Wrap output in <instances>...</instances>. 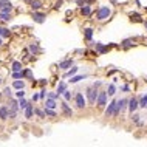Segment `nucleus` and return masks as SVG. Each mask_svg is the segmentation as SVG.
<instances>
[{"label":"nucleus","mask_w":147,"mask_h":147,"mask_svg":"<svg viewBox=\"0 0 147 147\" xmlns=\"http://www.w3.org/2000/svg\"><path fill=\"white\" fill-rule=\"evenodd\" d=\"M110 14H112V9L108 8V6H101V8L98 9V13H96V19L102 22V20H105V19L110 17Z\"/></svg>","instance_id":"nucleus-1"},{"label":"nucleus","mask_w":147,"mask_h":147,"mask_svg":"<svg viewBox=\"0 0 147 147\" xmlns=\"http://www.w3.org/2000/svg\"><path fill=\"white\" fill-rule=\"evenodd\" d=\"M98 95H99V92H98L95 87L87 90V99H88V102H90V104H95L96 99H98Z\"/></svg>","instance_id":"nucleus-2"},{"label":"nucleus","mask_w":147,"mask_h":147,"mask_svg":"<svg viewBox=\"0 0 147 147\" xmlns=\"http://www.w3.org/2000/svg\"><path fill=\"white\" fill-rule=\"evenodd\" d=\"M107 95H108V93H105V92H99L98 99H96V105H98V107L102 108L104 105H107V104H105V102H107Z\"/></svg>","instance_id":"nucleus-3"},{"label":"nucleus","mask_w":147,"mask_h":147,"mask_svg":"<svg viewBox=\"0 0 147 147\" xmlns=\"http://www.w3.org/2000/svg\"><path fill=\"white\" fill-rule=\"evenodd\" d=\"M116 104H118V101H113V102H110V104H108V107L105 108V116H107V118L115 116V113H116Z\"/></svg>","instance_id":"nucleus-4"},{"label":"nucleus","mask_w":147,"mask_h":147,"mask_svg":"<svg viewBox=\"0 0 147 147\" xmlns=\"http://www.w3.org/2000/svg\"><path fill=\"white\" fill-rule=\"evenodd\" d=\"M74 102H76V107L78 108H84L85 107L84 95H82V93H76V96H74Z\"/></svg>","instance_id":"nucleus-5"},{"label":"nucleus","mask_w":147,"mask_h":147,"mask_svg":"<svg viewBox=\"0 0 147 147\" xmlns=\"http://www.w3.org/2000/svg\"><path fill=\"white\" fill-rule=\"evenodd\" d=\"M33 19H34V22H37V23H43L45 22V14L34 11V13H33Z\"/></svg>","instance_id":"nucleus-6"},{"label":"nucleus","mask_w":147,"mask_h":147,"mask_svg":"<svg viewBox=\"0 0 147 147\" xmlns=\"http://www.w3.org/2000/svg\"><path fill=\"white\" fill-rule=\"evenodd\" d=\"M73 65V59H67V61H63L59 63V68L61 70H67V68H70V67Z\"/></svg>","instance_id":"nucleus-7"},{"label":"nucleus","mask_w":147,"mask_h":147,"mask_svg":"<svg viewBox=\"0 0 147 147\" xmlns=\"http://www.w3.org/2000/svg\"><path fill=\"white\" fill-rule=\"evenodd\" d=\"M138 107H139V102H138L136 99H130L129 101V110H130V113H133Z\"/></svg>","instance_id":"nucleus-8"},{"label":"nucleus","mask_w":147,"mask_h":147,"mask_svg":"<svg viewBox=\"0 0 147 147\" xmlns=\"http://www.w3.org/2000/svg\"><path fill=\"white\" fill-rule=\"evenodd\" d=\"M108 48H110V47H104V45L101 43V42H96V51L99 53V54H104V53H107Z\"/></svg>","instance_id":"nucleus-9"},{"label":"nucleus","mask_w":147,"mask_h":147,"mask_svg":"<svg viewBox=\"0 0 147 147\" xmlns=\"http://www.w3.org/2000/svg\"><path fill=\"white\" fill-rule=\"evenodd\" d=\"M13 87L16 90H22L25 87V82H23V79H16V81L13 82Z\"/></svg>","instance_id":"nucleus-10"},{"label":"nucleus","mask_w":147,"mask_h":147,"mask_svg":"<svg viewBox=\"0 0 147 147\" xmlns=\"http://www.w3.org/2000/svg\"><path fill=\"white\" fill-rule=\"evenodd\" d=\"M8 115H9V107H5V105H3V107L0 108V118L6 119V118H8Z\"/></svg>","instance_id":"nucleus-11"},{"label":"nucleus","mask_w":147,"mask_h":147,"mask_svg":"<svg viewBox=\"0 0 147 147\" xmlns=\"http://www.w3.org/2000/svg\"><path fill=\"white\" fill-rule=\"evenodd\" d=\"M36 110H33V105L31 104H28V105H26V108H25V118H31V116H33V113H34Z\"/></svg>","instance_id":"nucleus-12"},{"label":"nucleus","mask_w":147,"mask_h":147,"mask_svg":"<svg viewBox=\"0 0 147 147\" xmlns=\"http://www.w3.org/2000/svg\"><path fill=\"white\" fill-rule=\"evenodd\" d=\"M81 14L82 16H90L92 14V8H90V5H84L81 8Z\"/></svg>","instance_id":"nucleus-13"},{"label":"nucleus","mask_w":147,"mask_h":147,"mask_svg":"<svg viewBox=\"0 0 147 147\" xmlns=\"http://www.w3.org/2000/svg\"><path fill=\"white\" fill-rule=\"evenodd\" d=\"M121 45H122V48H130L135 45V40L133 39H126V40H122Z\"/></svg>","instance_id":"nucleus-14"},{"label":"nucleus","mask_w":147,"mask_h":147,"mask_svg":"<svg viewBox=\"0 0 147 147\" xmlns=\"http://www.w3.org/2000/svg\"><path fill=\"white\" fill-rule=\"evenodd\" d=\"M62 110H63V113H65L67 116H71V115H73L71 108L68 107V105H67V101H65V102H62Z\"/></svg>","instance_id":"nucleus-15"},{"label":"nucleus","mask_w":147,"mask_h":147,"mask_svg":"<svg viewBox=\"0 0 147 147\" xmlns=\"http://www.w3.org/2000/svg\"><path fill=\"white\" fill-rule=\"evenodd\" d=\"M11 19V13H6V11H0V20L6 22Z\"/></svg>","instance_id":"nucleus-16"},{"label":"nucleus","mask_w":147,"mask_h":147,"mask_svg":"<svg viewBox=\"0 0 147 147\" xmlns=\"http://www.w3.org/2000/svg\"><path fill=\"white\" fill-rule=\"evenodd\" d=\"M40 6H42V2H40V0H33L31 2V8H33V11H37L40 8Z\"/></svg>","instance_id":"nucleus-17"},{"label":"nucleus","mask_w":147,"mask_h":147,"mask_svg":"<svg viewBox=\"0 0 147 147\" xmlns=\"http://www.w3.org/2000/svg\"><path fill=\"white\" fill-rule=\"evenodd\" d=\"M84 37H85L87 40H92V37H93V29H92V28H87L85 33H84Z\"/></svg>","instance_id":"nucleus-18"},{"label":"nucleus","mask_w":147,"mask_h":147,"mask_svg":"<svg viewBox=\"0 0 147 147\" xmlns=\"http://www.w3.org/2000/svg\"><path fill=\"white\" fill-rule=\"evenodd\" d=\"M138 102H139V107H141V108H146V105H147V93L138 101Z\"/></svg>","instance_id":"nucleus-19"},{"label":"nucleus","mask_w":147,"mask_h":147,"mask_svg":"<svg viewBox=\"0 0 147 147\" xmlns=\"http://www.w3.org/2000/svg\"><path fill=\"white\" fill-rule=\"evenodd\" d=\"M67 90V85H65V82H61L59 84V87H57V93L59 95H63V92Z\"/></svg>","instance_id":"nucleus-20"},{"label":"nucleus","mask_w":147,"mask_h":147,"mask_svg":"<svg viewBox=\"0 0 147 147\" xmlns=\"http://www.w3.org/2000/svg\"><path fill=\"white\" fill-rule=\"evenodd\" d=\"M45 107H48V108H54V107H56V102H54V99H51V98H48V99H47V104H45Z\"/></svg>","instance_id":"nucleus-21"},{"label":"nucleus","mask_w":147,"mask_h":147,"mask_svg":"<svg viewBox=\"0 0 147 147\" xmlns=\"http://www.w3.org/2000/svg\"><path fill=\"white\" fill-rule=\"evenodd\" d=\"M13 71H22V63L20 62H13Z\"/></svg>","instance_id":"nucleus-22"},{"label":"nucleus","mask_w":147,"mask_h":147,"mask_svg":"<svg viewBox=\"0 0 147 147\" xmlns=\"http://www.w3.org/2000/svg\"><path fill=\"white\" fill-rule=\"evenodd\" d=\"M87 76H85V74H81V76H76V78H71V84H76V82H79V81H82V79H85Z\"/></svg>","instance_id":"nucleus-23"},{"label":"nucleus","mask_w":147,"mask_h":147,"mask_svg":"<svg viewBox=\"0 0 147 147\" xmlns=\"http://www.w3.org/2000/svg\"><path fill=\"white\" fill-rule=\"evenodd\" d=\"M14 79H23V71H13Z\"/></svg>","instance_id":"nucleus-24"},{"label":"nucleus","mask_w":147,"mask_h":147,"mask_svg":"<svg viewBox=\"0 0 147 147\" xmlns=\"http://www.w3.org/2000/svg\"><path fill=\"white\" fill-rule=\"evenodd\" d=\"M16 115H17V108H11V107H9V115H8V118H9V119H14V118H16Z\"/></svg>","instance_id":"nucleus-25"},{"label":"nucleus","mask_w":147,"mask_h":147,"mask_svg":"<svg viewBox=\"0 0 147 147\" xmlns=\"http://www.w3.org/2000/svg\"><path fill=\"white\" fill-rule=\"evenodd\" d=\"M130 19H132L133 22H141V16L136 14V13H135V14H130Z\"/></svg>","instance_id":"nucleus-26"},{"label":"nucleus","mask_w":147,"mask_h":147,"mask_svg":"<svg viewBox=\"0 0 147 147\" xmlns=\"http://www.w3.org/2000/svg\"><path fill=\"white\" fill-rule=\"evenodd\" d=\"M45 115H48V116H56V112L53 110V108H48V107H45Z\"/></svg>","instance_id":"nucleus-27"},{"label":"nucleus","mask_w":147,"mask_h":147,"mask_svg":"<svg viewBox=\"0 0 147 147\" xmlns=\"http://www.w3.org/2000/svg\"><path fill=\"white\" fill-rule=\"evenodd\" d=\"M8 5H11L9 0H0V9H3L5 6H8Z\"/></svg>","instance_id":"nucleus-28"},{"label":"nucleus","mask_w":147,"mask_h":147,"mask_svg":"<svg viewBox=\"0 0 147 147\" xmlns=\"http://www.w3.org/2000/svg\"><path fill=\"white\" fill-rule=\"evenodd\" d=\"M76 73H78V68H76V67H73V68H71L68 73H67V76H68V78H73Z\"/></svg>","instance_id":"nucleus-29"},{"label":"nucleus","mask_w":147,"mask_h":147,"mask_svg":"<svg viewBox=\"0 0 147 147\" xmlns=\"http://www.w3.org/2000/svg\"><path fill=\"white\" fill-rule=\"evenodd\" d=\"M29 51H31V53H39L40 50H39V47H37V45L31 43V45H29Z\"/></svg>","instance_id":"nucleus-30"},{"label":"nucleus","mask_w":147,"mask_h":147,"mask_svg":"<svg viewBox=\"0 0 147 147\" xmlns=\"http://www.w3.org/2000/svg\"><path fill=\"white\" fill-rule=\"evenodd\" d=\"M26 105H28V102H26L23 98H20V101H19V107H20V108H26Z\"/></svg>","instance_id":"nucleus-31"},{"label":"nucleus","mask_w":147,"mask_h":147,"mask_svg":"<svg viewBox=\"0 0 147 147\" xmlns=\"http://www.w3.org/2000/svg\"><path fill=\"white\" fill-rule=\"evenodd\" d=\"M115 92H116V87L115 85H113V84H110V85H108V95H115Z\"/></svg>","instance_id":"nucleus-32"},{"label":"nucleus","mask_w":147,"mask_h":147,"mask_svg":"<svg viewBox=\"0 0 147 147\" xmlns=\"http://www.w3.org/2000/svg\"><path fill=\"white\" fill-rule=\"evenodd\" d=\"M63 99H65V101H70V99H71V92L65 90V92H63Z\"/></svg>","instance_id":"nucleus-33"},{"label":"nucleus","mask_w":147,"mask_h":147,"mask_svg":"<svg viewBox=\"0 0 147 147\" xmlns=\"http://www.w3.org/2000/svg\"><path fill=\"white\" fill-rule=\"evenodd\" d=\"M2 36H3V37H9V36H11L9 29H8V28H3V29H2Z\"/></svg>","instance_id":"nucleus-34"},{"label":"nucleus","mask_w":147,"mask_h":147,"mask_svg":"<svg viewBox=\"0 0 147 147\" xmlns=\"http://www.w3.org/2000/svg\"><path fill=\"white\" fill-rule=\"evenodd\" d=\"M9 107H11V108H19V104H17V101L11 99V101H9Z\"/></svg>","instance_id":"nucleus-35"},{"label":"nucleus","mask_w":147,"mask_h":147,"mask_svg":"<svg viewBox=\"0 0 147 147\" xmlns=\"http://www.w3.org/2000/svg\"><path fill=\"white\" fill-rule=\"evenodd\" d=\"M16 96H17V98H23V96H25V92H23V88H22V90H17Z\"/></svg>","instance_id":"nucleus-36"},{"label":"nucleus","mask_w":147,"mask_h":147,"mask_svg":"<svg viewBox=\"0 0 147 147\" xmlns=\"http://www.w3.org/2000/svg\"><path fill=\"white\" fill-rule=\"evenodd\" d=\"M36 113H37V115H39V118H45V116H47V115H45V112L39 110V108H36Z\"/></svg>","instance_id":"nucleus-37"},{"label":"nucleus","mask_w":147,"mask_h":147,"mask_svg":"<svg viewBox=\"0 0 147 147\" xmlns=\"http://www.w3.org/2000/svg\"><path fill=\"white\" fill-rule=\"evenodd\" d=\"M23 78H31V70H25L23 71Z\"/></svg>","instance_id":"nucleus-38"},{"label":"nucleus","mask_w":147,"mask_h":147,"mask_svg":"<svg viewBox=\"0 0 147 147\" xmlns=\"http://www.w3.org/2000/svg\"><path fill=\"white\" fill-rule=\"evenodd\" d=\"M3 95H5V96H9V95H11V90H9V87H6V88L3 90Z\"/></svg>","instance_id":"nucleus-39"},{"label":"nucleus","mask_w":147,"mask_h":147,"mask_svg":"<svg viewBox=\"0 0 147 147\" xmlns=\"http://www.w3.org/2000/svg\"><path fill=\"white\" fill-rule=\"evenodd\" d=\"M57 96H59V93H50V95H48V98H51V99H56Z\"/></svg>","instance_id":"nucleus-40"},{"label":"nucleus","mask_w":147,"mask_h":147,"mask_svg":"<svg viewBox=\"0 0 147 147\" xmlns=\"http://www.w3.org/2000/svg\"><path fill=\"white\" fill-rule=\"evenodd\" d=\"M45 95H47V92H45V90H42V92H40V99H43V98H45Z\"/></svg>","instance_id":"nucleus-41"},{"label":"nucleus","mask_w":147,"mask_h":147,"mask_svg":"<svg viewBox=\"0 0 147 147\" xmlns=\"http://www.w3.org/2000/svg\"><path fill=\"white\" fill-rule=\"evenodd\" d=\"M37 99H40V96L39 95H33V101H37Z\"/></svg>","instance_id":"nucleus-42"},{"label":"nucleus","mask_w":147,"mask_h":147,"mask_svg":"<svg viewBox=\"0 0 147 147\" xmlns=\"http://www.w3.org/2000/svg\"><path fill=\"white\" fill-rule=\"evenodd\" d=\"M129 90H130L129 85H124V87H122V92H129Z\"/></svg>","instance_id":"nucleus-43"},{"label":"nucleus","mask_w":147,"mask_h":147,"mask_svg":"<svg viewBox=\"0 0 147 147\" xmlns=\"http://www.w3.org/2000/svg\"><path fill=\"white\" fill-rule=\"evenodd\" d=\"M25 2H26V3H31V2H33V0H25Z\"/></svg>","instance_id":"nucleus-44"},{"label":"nucleus","mask_w":147,"mask_h":147,"mask_svg":"<svg viewBox=\"0 0 147 147\" xmlns=\"http://www.w3.org/2000/svg\"><path fill=\"white\" fill-rule=\"evenodd\" d=\"M144 28L147 29V22H144Z\"/></svg>","instance_id":"nucleus-45"},{"label":"nucleus","mask_w":147,"mask_h":147,"mask_svg":"<svg viewBox=\"0 0 147 147\" xmlns=\"http://www.w3.org/2000/svg\"><path fill=\"white\" fill-rule=\"evenodd\" d=\"M110 2H112V3H116V0H110Z\"/></svg>","instance_id":"nucleus-46"},{"label":"nucleus","mask_w":147,"mask_h":147,"mask_svg":"<svg viewBox=\"0 0 147 147\" xmlns=\"http://www.w3.org/2000/svg\"><path fill=\"white\" fill-rule=\"evenodd\" d=\"M2 29H3V28H0V36H2Z\"/></svg>","instance_id":"nucleus-47"},{"label":"nucleus","mask_w":147,"mask_h":147,"mask_svg":"<svg viewBox=\"0 0 147 147\" xmlns=\"http://www.w3.org/2000/svg\"><path fill=\"white\" fill-rule=\"evenodd\" d=\"M0 45H2V39H0Z\"/></svg>","instance_id":"nucleus-48"},{"label":"nucleus","mask_w":147,"mask_h":147,"mask_svg":"<svg viewBox=\"0 0 147 147\" xmlns=\"http://www.w3.org/2000/svg\"><path fill=\"white\" fill-rule=\"evenodd\" d=\"M0 84H2V79H0Z\"/></svg>","instance_id":"nucleus-49"},{"label":"nucleus","mask_w":147,"mask_h":147,"mask_svg":"<svg viewBox=\"0 0 147 147\" xmlns=\"http://www.w3.org/2000/svg\"><path fill=\"white\" fill-rule=\"evenodd\" d=\"M146 108H147V105H146Z\"/></svg>","instance_id":"nucleus-50"},{"label":"nucleus","mask_w":147,"mask_h":147,"mask_svg":"<svg viewBox=\"0 0 147 147\" xmlns=\"http://www.w3.org/2000/svg\"><path fill=\"white\" fill-rule=\"evenodd\" d=\"M146 39H147V37H146Z\"/></svg>","instance_id":"nucleus-51"},{"label":"nucleus","mask_w":147,"mask_h":147,"mask_svg":"<svg viewBox=\"0 0 147 147\" xmlns=\"http://www.w3.org/2000/svg\"><path fill=\"white\" fill-rule=\"evenodd\" d=\"M146 9H147V8H146Z\"/></svg>","instance_id":"nucleus-52"}]
</instances>
